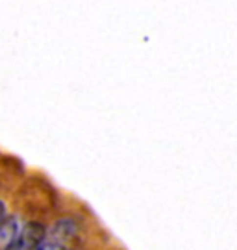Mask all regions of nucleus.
<instances>
[{
    "instance_id": "nucleus-1",
    "label": "nucleus",
    "mask_w": 237,
    "mask_h": 250,
    "mask_svg": "<svg viewBox=\"0 0 237 250\" xmlns=\"http://www.w3.org/2000/svg\"><path fill=\"white\" fill-rule=\"evenodd\" d=\"M76 233H78V224L72 219H62L48 232H44V239L41 241L39 249H65L72 243Z\"/></svg>"
},
{
    "instance_id": "nucleus-2",
    "label": "nucleus",
    "mask_w": 237,
    "mask_h": 250,
    "mask_svg": "<svg viewBox=\"0 0 237 250\" xmlns=\"http://www.w3.org/2000/svg\"><path fill=\"white\" fill-rule=\"evenodd\" d=\"M44 232L46 230L39 223H28L26 226L17 230L8 249H39L41 241L44 239Z\"/></svg>"
},
{
    "instance_id": "nucleus-3",
    "label": "nucleus",
    "mask_w": 237,
    "mask_h": 250,
    "mask_svg": "<svg viewBox=\"0 0 237 250\" xmlns=\"http://www.w3.org/2000/svg\"><path fill=\"white\" fill-rule=\"evenodd\" d=\"M4 217H6V208H4V202L0 200V221H2Z\"/></svg>"
}]
</instances>
